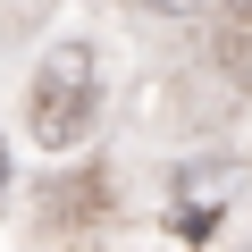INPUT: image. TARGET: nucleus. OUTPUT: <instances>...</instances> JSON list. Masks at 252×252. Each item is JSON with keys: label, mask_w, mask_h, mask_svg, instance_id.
Returning <instances> with one entry per match:
<instances>
[{"label": "nucleus", "mask_w": 252, "mask_h": 252, "mask_svg": "<svg viewBox=\"0 0 252 252\" xmlns=\"http://www.w3.org/2000/svg\"><path fill=\"white\" fill-rule=\"evenodd\" d=\"M93 101H101L93 51H84V42H59V51H42V67H34V93H26L34 135H42V143H84Z\"/></svg>", "instance_id": "nucleus-1"}, {"label": "nucleus", "mask_w": 252, "mask_h": 252, "mask_svg": "<svg viewBox=\"0 0 252 252\" xmlns=\"http://www.w3.org/2000/svg\"><path fill=\"white\" fill-rule=\"evenodd\" d=\"M152 9H168V17H177V9H202V0H152Z\"/></svg>", "instance_id": "nucleus-2"}, {"label": "nucleus", "mask_w": 252, "mask_h": 252, "mask_svg": "<svg viewBox=\"0 0 252 252\" xmlns=\"http://www.w3.org/2000/svg\"><path fill=\"white\" fill-rule=\"evenodd\" d=\"M0 185H9V143H0Z\"/></svg>", "instance_id": "nucleus-3"}, {"label": "nucleus", "mask_w": 252, "mask_h": 252, "mask_svg": "<svg viewBox=\"0 0 252 252\" xmlns=\"http://www.w3.org/2000/svg\"><path fill=\"white\" fill-rule=\"evenodd\" d=\"M244 26H252V0H244Z\"/></svg>", "instance_id": "nucleus-4"}]
</instances>
